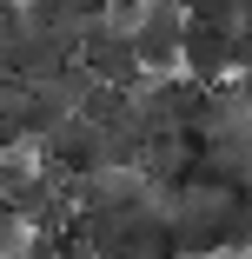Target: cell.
Wrapping results in <instances>:
<instances>
[{
  "label": "cell",
  "mask_w": 252,
  "mask_h": 259,
  "mask_svg": "<svg viewBox=\"0 0 252 259\" xmlns=\"http://www.w3.org/2000/svg\"><path fill=\"white\" fill-rule=\"evenodd\" d=\"M73 60H86L107 87H126L139 93L146 87V67H139V47H133V27H120L113 14H93L80 20V40H73Z\"/></svg>",
  "instance_id": "6da1fadb"
},
{
  "label": "cell",
  "mask_w": 252,
  "mask_h": 259,
  "mask_svg": "<svg viewBox=\"0 0 252 259\" xmlns=\"http://www.w3.org/2000/svg\"><path fill=\"white\" fill-rule=\"evenodd\" d=\"M239 67H245V54H239V27H206V20L186 27V54H179V73H186V80H199V87H226Z\"/></svg>",
  "instance_id": "7a4b0ae2"
}]
</instances>
